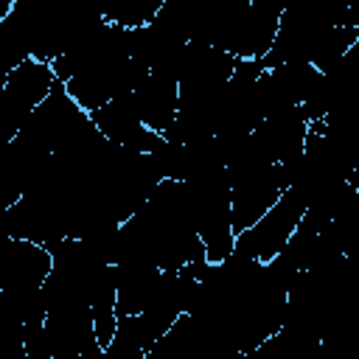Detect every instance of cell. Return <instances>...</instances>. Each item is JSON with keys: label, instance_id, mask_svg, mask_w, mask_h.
I'll list each match as a JSON object with an SVG mask.
<instances>
[{"label": "cell", "instance_id": "7c38bea8", "mask_svg": "<svg viewBox=\"0 0 359 359\" xmlns=\"http://www.w3.org/2000/svg\"><path fill=\"white\" fill-rule=\"evenodd\" d=\"M160 269L149 258H123L115 264V317H135L143 311Z\"/></svg>", "mask_w": 359, "mask_h": 359}, {"label": "cell", "instance_id": "8fae6325", "mask_svg": "<svg viewBox=\"0 0 359 359\" xmlns=\"http://www.w3.org/2000/svg\"><path fill=\"white\" fill-rule=\"evenodd\" d=\"M50 272V252L31 241L8 238L0 244V289L42 286Z\"/></svg>", "mask_w": 359, "mask_h": 359}, {"label": "cell", "instance_id": "9a60e30c", "mask_svg": "<svg viewBox=\"0 0 359 359\" xmlns=\"http://www.w3.org/2000/svg\"><path fill=\"white\" fill-rule=\"evenodd\" d=\"M22 168H20V160L11 149V143L0 146V213H6L11 205L20 202L22 196Z\"/></svg>", "mask_w": 359, "mask_h": 359}, {"label": "cell", "instance_id": "5bb4252c", "mask_svg": "<svg viewBox=\"0 0 359 359\" xmlns=\"http://www.w3.org/2000/svg\"><path fill=\"white\" fill-rule=\"evenodd\" d=\"M160 6H163V0H118L109 8H104L101 17H104V22L132 31V28L149 25L154 20V14L160 11Z\"/></svg>", "mask_w": 359, "mask_h": 359}, {"label": "cell", "instance_id": "4fadbf2b", "mask_svg": "<svg viewBox=\"0 0 359 359\" xmlns=\"http://www.w3.org/2000/svg\"><path fill=\"white\" fill-rule=\"evenodd\" d=\"M132 104H135L140 123L146 129L163 135L177 115V81L168 76L149 73L143 79V84L132 93Z\"/></svg>", "mask_w": 359, "mask_h": 359}, {"label": "cell", "instance_id": "e0dca14e", "mask_svg": "<svg viewBox=\"0 0 359 359\" xmlns=\"http://www.w3.org/2000/svg\"><path fill=\"white\" fill-rule=\"evenodd\" d=\"M0 359H28L22 345H0Z\"/></svg>", "mask_w": 359, "mask_h": 359}, {"label": "cell", "instance_id": "ffe728a7", "mask_svg": "<svg viewBox=\"0 0 359 359\" xmlns=\"http://www.w3.org/2000/svg\"><path fill=\"white\" fill-rule=\"evenodd\" d=\"M3 84H6V81H0V93H3Z\"/></svg>", "mask_w": 359, "mask_h": 359}, {"label": "cell", "instance_id": "52a82bcc", "mask_svg": "<svg viewBox=\"0 0 359 359\" xmlns=\"http://www.w3.org/2000/svg\"><path fill=\"white\" fill-rule=\"evenodd\" d=\"M146 76H149V73H146L137 62H132V59L109 62V65L84 70V73L73 76L70 81H65V93H67L84 112H95L98 107L109 104L112 98H121V95L135 93V90L143 84Z\"/></svg>", "mask_w": 359, "mask_h": 359}, {"label": "cell", "instance_id": "ba28073f", "mask_svg": "<svg viewBox=\"0 0 359 359\" xmlns=\"http://www.w3.org/2000/svg\"><path fill=\"white\" fill-rule=\"evenodd\" d=\"M90 121L101 132V137H107L109 143L123 146L129 151L151 154L157 146H163V135H157L140 123L135 104H132V93L98 107L95 112H90Z\"/></svg>", "mask_w": 359, "mask_h": 359}, {"label": "cell", "instance_id": "7a4b0ae2", "mask_svg": "<svg viewBox=\"0 0 359 359\" xmlns=\"http://www.w3.org/2000/svg\"><path fill=\"white\" fill-rule=\"evenodd\" d=\"M191 199L194 230L205 247L208 264H219L233 252V224H230V182L227 171L185 182Z\"/></svg>", "mask_w": 359, "mask_h": 359}, {"label": "cell", "instance_id": "2e32d148", "mask_svg": "<svg viewBox=\"0 0 359 359\" xmlns=\"http://www.w3.org/2000/svg\"><path fill=\"white\" fill-rule=\"evenodd\" d=\"M22 348H25V356L28 359H53V345H50V337L45 331V323L25 328Z\"/></svg>", "mask_w": 359, "mask_h": 359}, {"label": "cell", "instance_id": "5b68a950", "mask_svg": "<svg viewBox=\"0 0 359 359\" xmlns=\"http://www.w3.org/2000/svg\"><path fill=\"white\" fill-rule=\"evenodd\" d=\"M56 76L50 65L25 59L17 70L8 73L0 93V146L11 143L25 123V118L48 98Z\"/></svg>", "mask_w": 359, "mask_h": 359}, {"label": "cell", "instance_id": "30bf717a", "mask_svg": "<svg viewBox=\"0 0 359 359\" xmlns=\"http://www.w3.org/2000/svg\"><path fill=\"white\" fill-rule=\"evenodd\" d=\"M306 132H309V123H306L300 107H289V109H278V112L266 115L255 126L252 137H255L258 149L264 151V157L269 163L280 165V163L294 160L303 151Z\"/></svg>", "mask_w": 359, "mask_h": 359}, {"label": "cell", "instance_id": "277c9868", "mask_svg": "<svg viewBox=\"0 0 359 359\" xmlns=\"http://www.w3.org/2000/svg\"><path fill=\"white\" fill-rule=\"evenodd\" d=\"M306 213V199L303 194H297L294 188H286L278 202L244 233L236 236L233 241V252L236 255H244V258H252L258 264H266L272 261L283 244L289 241V236L294 233L297 222L303 219Z\"/></svg>", "mask_w": 359, "mask_h": 359}, {"label": "cell", "instance_id": "ac0fdd59", "mask_svg": "<svg viewBox=\"0 0 359 359\" xmlns=\"http://www.w3.org/2000/svg\"><path fill=\"white\" fill-rule=\"evenodd\" d=\"M11 236H8V222H6V213H0V244L3 241H8Z\"/></svg>", "mask_w": 359, "mask_h": 359}, {"label": "cell", "instance_id": "9c48e42d", "mask_svg": "<svg viewBox=\"0 0 359 359\" xmlns=\"http://www.w3.org/2000/svg\"><path fill=\"white\" fill-rule=\"evenodd\" d=\"M320 76L323 73H317L311 65H303V62H289V65L264 70L255 81V95L264 109V118L278 109L300 107L306 95L314 90V84L320 81Z\"/></svg>", "mask_w": 359, "mask_h": 359}, {"label": "cell", "instance_id": "d6986e66", "mask_svg": "<svg viewBox=\"0 0 359 359\" xmlns=\"http://www.w3.org/2000/svg\"><path fill=\"white\" fill-rule=\"evenodd\" d=\"M8 11H11V0H0V22L8 17Z\"/></svg>", "mask_w": 359, "mask_h": 359}, {"label": "cell", "instance_id": "8992f818", "mask_svg": "<svg viewBox=\"0 0 359 359\" xmlns=\"http://www.w3.org/2000/svg\"><path fill=\"white\" fill-rule=\"evenodd\" d=\"M230 182V224L233 236L250 230L283 194L280 182V165L266 163L247 171L227 174Z\"/></svg>", "mask_w": 359, "mask_h": 359}, {"label": "cell", "instance_id": "3957f363", "mask_svg": "<svg viewBox=\"0 0 359 359\" xmlns=\"http://www.w3.org/2000/svg\"><path fill=\"white\" fill-rule=\"evenodd\" d=\"M87 129H93L90 115L65 93L62 81H53L48 98L25 118L17 137H22L25 143H31L48 154H56L59 149L73 143Z\"/></svg>", "mask_w": 359, "mask_h": 359}, {"label": "cell", "instance_id": "6da1fadb", "mask_svg": "<svg viewBox=\"0 0 359 359\" xmlns=\"http://www.w3.org/2000/svg\"><path fill=\"white\" fill-rule=\"evenodd\" d=\"M334 25H356L353 8H331V6H283V14L278 20V34L272 39V48L261 59L264 70H272L278 65L303 62L311 65L317 45Z\"/></svg>", "mask_w": 359, "mask_h": 359}]
</instances>
